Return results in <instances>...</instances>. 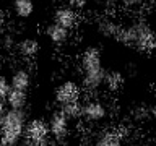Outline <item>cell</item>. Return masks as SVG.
I'll list each match as a JSON object with an SVG mask.
<instances>
[{
  "instance_id": "9c48e42d",
  "label": "cell",
  "mask_w": 156,
  "mask_h": 146,
  "mask_svg": "<svg viewBox=\"0 0 156 146\" xmlns=\"http://www.w3.org/2000/svg\"><path fill=\"white\" fill-rule=\"evenodd\" d=\"M54 23L60 24V26L67 29H73L78 23V13L76 8H73L72 5H62L54 12Z\"/></svg>"
},
{
  "instance_id": "8fae6325",
  "label": "cell",
  "mask_w": 156,
  "mask_h": 146,
  "mask_svg": "<svg viewBox=\"0 0 156 146\" xmlns=\"http://www.w3.org/2000/svg\"><path fill=\"white\" fill-rule=\"evenodd\" d=\"M46 36L52 44H55V46H63V44L68 41V37H70V29H67V28H63L60 24L52 21L51 24H47V28H46Z\"/></svg>"
},
{
  "instance_id": "2e32d148",
  "label": "cell",
  "mask_w": 156,
  "mask_h": 146,
  "mask_svg": "<svg viewBox=\"0 0 156 146\" xmlns=\"http://www.w3.org/2000/svg\"><path fill=\"white\" fill-rule=\"evenodd\" d=\"M13 12L18 18L26 19L34 12V0H12Z\"/></svg>"
},
{
  "instance_id": "ac0fdd59",
  "label": "cell",
  "mask_w": 156,
  "mask_h": 146,
  "mask_svg": "<svg viewBox=\"0 0 156 146\" xmlns=\"http://www.w3.org/2000/svg\"><path fill=\"white\" fill-rule=\"evenodd\" d=\"M86 3L93 5L96 8H102V10H107V8H112L119 3V0H86Z\"/></svg>"
},
{
  "instance_id": "30bf717a",
  "label": "cell",
  "mask_w": 156,
  "mask_h": 146,
  "mask_svg": "<svg viewBox=\"0 0 156 146\" xmlns=\"http://www.w3.org/2000/svg\"><path fill=\"white\" fill-rule=\"evenodd\" d=\"M91 146H124V133L120 130H106L93 140Z\"/></svg>"
},
{
  "instance_id": "e0dca14e",
  "label": "cell",
  "mask_w": 156,
  "mask_h": 146,
  "mask_svg": "<svg viewBox=\"0 0 156 146\" xmlns=\"http://www.w3.org/2000/svg\"><path fill=\"white\" fill-rule=\"evenodd\" d=\"M104 86L107 91L111 92H115L119 91L122 86H124V76H122L120 71H115V70H111L106 73V80H104Z\"/></svg>"
},
{
  "instance_id": "ba28073f",
  "label": "cell",
  "mask_w": 156,
  "mask_h": 146,
  "mask_svg": "<svg viewBox=\"0 0 156 146\" xmlns=\"http://www.w3.org/2000/svg\"><path fill=\"white\" fill-rule=\"evenodd\" d=\"M120 28H122V24L115 18L109 16V15H104V16L98 18V21H96L98 34H101L106 39H117V36L120 33Z\"/></svg>"
},
{
  "instance_id": "277c9868",
  "label": "cell",
  "mask_w": 156,
  "mask_h": 146,
  "mask_svg": "<svg viewBox=\"0 0 156 146\" xmlns=\"http://www.w3.org/2000/svg\"><path fill=\"white\" fill-rule=\"evenodd\" d=\"M49 123L42 119L28 120L24 128V146H47L49 144Z\"/></svg>"
},
{
  "instance_id": "44dd1931",
  "label": "cell",
  "mask_w": 156,
  "mask_h": 146,
  "mask_svg": "<svg viewBox=\"0 0 156 146\" xmlns=\"http://www.w3.org/2000/svg\"><path fill=\"white\" fill-rule=\"evenodd\" d=\"M68 5H72L73 8H83L86 5V0H70Z\"/></svg>"
},
{
  "instance_id": "d6986e66",
  "label": "cell",
  "mask_w": 156,
  "mask_h": 146,
  "mask_svg": "<svg viewBox=\"0 0 156 146\" xmlns=\"http://www.w3.org/2000/svg\"><path fill=\"white\" fill-rule=\"evenodd\" d=\"M119 3L127 10H138L145 5V0H119Z\"/></svg>"
},
{
  "instance_id": "9a60e30c",
  "label": "cell",
  "mask_w": 156,
  "mask_h": 146,
  "mask_svg": "<svg viewBox=\"0 0 156 146\" xmlns=\"http://www.w3.org/2000/svg\"><path fill=\"white\" fill-rule=\"evenodd\" d=\"M81 110H83V101L81 99H75L72 102L60 106V112L67 117L68 120H80L81 119Z\"/></svg>"
},
{
  "instance_id": "5bb4252c",
  "label": "cell",
  "mask_w": 156,
  "mask_h": 146,
  "mask_svg": "<svg viewBox=\"0 0 156 146\" xmlns=\"http://www.w3.org/2000/svg\"><path fill=\"white\" fill-rule=\"evenodd\" d=\"M39 42L34 37H24L16 42V50L23 58H34L39 54Z\"/></svg>"
},
{
  "instance_id": "7402d4cb",
  "label": "cell",
  "mask_w": 156,
  "mask_h": 146,
  "mask_svg": "<svg viewBox=\"0 0 156 146\" xmlns=\"http://www.w3.org/2000/svg\"><path fill=\"white\" fill-rule=\"evenodd\" d=\"M5 112H7V109H5V101L0 99V117H2Z\"/></svg>"
},
{
  "instance_id": "603a6c76",
  "label": "cell",
  "mask_w": 156,
  "mask_h": 146,
  "mask_svg": "<svg viewBox=\"0 0 156 146\" xmlns=\"http://www.w3.org/2000/svg\"><path fill=\"white\" fill-rule=\"evenodd\" d=\"M154 50H156V31H154Z\"/></svg>"
},
{
  "instance_id": "5b68a950",
  "label": "cell",
  "mask_w": 156,
  "mask_h": 146,
  "mask_svg": "<svg viewBox=\"0 0 156 146\" xmlns=\"http://www.w3.org/2000/svg\"><path fill=\"white\" fill-rule=\"evenodd\" d=\"M107 115V107L104 102L99 99H85L83 101V110H81V120H85L86 123H99L106 119Z\"/></svg>"
},
{
  "instance_id": "8992f818",
  "label": "cell",
  "mask_w": 156,
  "mask_h": 146,
  "mask_svg": "<svg viewBox=\"0 0 156 146\" xmlns=\"http://www.w3.org/2000/svg\"><path fill=\"white\" fill-rule=\"evenodd\" d=\"M54 99H55L58 106H63L67 102L80 99V86L72 80H65V81L58 83L55 91H54Z\"/></svg>"
},
{
  "instance_id": "52a82bcc",
  "label": "cell",
  "mask_w": 156,
  "mask_h": 146,
  "mask_svg": "<svg viewBox=\"0 0 156 146\" xmlns=\"http://www.w3.org/2000/svg\"><path fill=\"white\" fill-rule=\"evenodd\" d=\"M47 123H49L51 135L54 136V140H57V141H63L68 136V133H70V120H68L60 110L54 112Z\"/></svg>"
},
{
  "instance_id": "7a4b0ae2",
  "label": "cell",
  "mask_w": 156,
  "mask_h": 146,
  "mask_svg": "<svg viewBox=\"0 0 156 146\" xmlns=\"http://www.w3.org/2000/svg\"><path fill=\"white\" fill-rule=\"evenodd\" d=\"M117 41L140 52H154V31L145 19H133L122 24Z\"/></svg>"
},
{
  "instance_id": "6da1fadb",
  "label": "cell",
  "mask_w": 156,
  "mask_h": 146,
  "mask_svg": "<svg viewBox=\"0 0 156 146\" xmlns=\"http://www.w3.org/2000/svg\"><path fill=\"white\" fill-rule=\"evenodd\" d=\"M81 86L88 92L99 91L104 86L107 70L102 67V54L98 47L90 46L81 54Z\"/></svg>"
},
{
  "instance_id": "ffe728a7",
  "label": "cell",
  "mask_w": 156,
  "mask_h": 146,
  "mask_svg": "<svg viewBox=\"0 0 156 146\" xmlns=\"http://www.w3.org/2000/svg\"><path fill=\"white\" fill-rule=\"evenodd\" d=\"M10 89H12L10 81H8L3 75H0V99H5V97H7V94L10 92Z\"/></svg>"
},
{
  "instance_id": "3957f363",
  "label": "cell",
  "mask_w": 156,
  "mask_h": 146,
  "mask_svg": "<svg viewBox=\"0 0 156 146\" xmlns=\"http://www.w3.org/2000/svg\"><path fill=\"white\" fill-rule=\"evenodd\" d=\"M26 112L8 109L0 117V146H18L24 136Z\"/></svg>"
},
{
  "instance_id": "4fadbf2b",
  "label": "cell",
  "mask_w": 156,
  "mask_h": 146,
  "mask_svg": "<svg viewBox=\"0 0 156 146\" xmlns=\"http://www.w3.org/2000/svg\"><path fill=\"white\" fill-rule=\"evenodd\" d=\"M5 104L8 106V109L24 110V107H26V104H28V92L12 88L10 92L7 94V97H5Z\"/></svg>"
},
{
  "instance_id": "7c38bea8",
  "label": "cell",
  "mask_w": 156,
  "mask_h": 146,
  "mask_svg": "<svg viewBox=\"0 0 156 146\" xmlns=\"http://www.w3.org/2000/svg\"><path fill=\"white\" fill-rule=\"evenodd\" d=\"M10 85H12V88H15V89L28 92L29 86H31V73H29V70H26V68H16V70L12 73Z\"/></svg>"
}]
</instances>
